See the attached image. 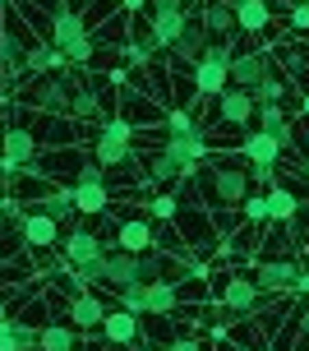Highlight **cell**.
Masks as SVG:
<instances>
[{
    "instance_id": "obj_1",
    "label": "cell",
    "mask_w": 309,
    "mask_h": 351,
    "mask_svg": "<svg viewBox=\"0 0 309 351\" xmlns=\"http://www.w3.org/2000/svg\"><path fill=\"white\" fill-rule=\"evenodd\" d=\"M47 28H51V47L65 56L69 65H79V70H88V65H92L97 42H92V33H88V23H84V14H79V10L55 5L51 19H47Z\"/></svg>"
},
{
    "instance_id": "obj_2",
    "label": "cell",
    "mask_w": 309,
    "mask_h": 351,
    "mask_svg": "<svg viewBox=\"0 0 309 351\" xmlns=\"http://www.w3.org/2000/svg\"><path fill=\"white\" fill-rule=\"evenodd\" d=\"M129 148H134V121L129 116H102L92 130V162L102 171H116L129 162Z\"/></svg>"
},
{
    "instance_id": "obj_3",
    "label": "cell",
    "mask_w": 309,
    "mask_h": 351,
    "mask_svg": "<svg viewBox=\"0 0 309 351\" xmlns=\"http://www.w3.org/2000/svg\"><path fill=\"white\" fill-rule=\"evenodd\" d=\"M231 56H236L231 37H226V42H208V51L199 56V60H194V70H189L194 97L212 102V97H222L226 88H231V79H226V65H231Z\"/></svg>"
},
{
    "instance_id": "obj_4",
    "label": "cell",
    "mask_w": 309,
    "mask_h": 351,
    "mask_svg": "<svg viewBox=\"0 0 309 351\" xmlns=\"http://www.w3.org/2000/svg\"><path fill=\"white\" fill-rule=\"evenodd\" d=\"M203 171H212L208 176V199H212V208H240V199L254 190L245 162H222V167H217V162L208 158Z\"/></svg>"
},
{
    "instance_id": "obj_5",
    "label": "cell",
    "mask_w": 309,
    "mask_h": 351,
    "mask_svg": "<svg viewBox=\"0 0 309 351\" xmlns=\"http://www.w3.org/2000/svg\"><path fill=\"white\" fill-rule=\"evenodd\" d=\"M69 93H74V79H65V74H37V79H28L23 84V102L42 106V111H55V116H69Z\"/></svg>"
},
{
    "instance_id": "obj_6",
    "label": "cell",
    "mask_w": 309,
    "mask_h": 351,
    "mask_svg": "<svg viewBox=\"0 0 309 351\" xmlns=\"http://www.w3.org/2000/svg\"><path fill=\"white\" fill-rule=\"evenodd\" d=\"M37 148H42V143H37V134L28 130V125H10L5 139H0V171H5V176L28 171V167L42 158Z\"/></svg>"
},
{
    "instance_id": "obj_7",
    "label": "cell",
    "mask_w": 309,
    "mask_h": 351,
    "mask_svg": "<svg viewBox=\"0 0 309 351\" xmlns=\"http://www.w3.org/2000/svg\"><path fill=\"white\" fill-rule=\"evenodd\" d=\"M106 250H111V245H106V236H97L92 227H74V231H65V236H60V259H65L74 273L92 268Z\"/></svg>"
},
{
    "instance_id": "obj_8",
    "label": "cell",
    "mask_w": 309,
    "mask_h": 351,
    "mask_svg": "<svg viewBox=\"0 0 309 351\" xmlns=\"http://www.w3.org/2000/svg\"><path fill=\"white\" fill-rule=\"evenodd\" d=\"M217 300H222V310L231 319H245L263 305V291H258L245 273H226V278H217Z\"/></svg>"
},
{
    "instance_id": "obj_9",
    "label": "cell",
    "mask_w": 309,
    "mask_h": 351,
    "mask_svg": "<svg viewBox=\"0 0 309 351\" xmlns=\"http://www.w3.org/2000/svg\"><path fill=\"white\" fill-rule=\"evenodd\" d=\"M148 10H153V19H148V33H153L157 51H166V47H175V37L185 33V23H189L185 0H153Z\"/></svg>"
},
{
    "instance_id": "obj_10",
    "label": "cell",
    "mask_w": 309,
    "mask_h": 351,
    "mask_svg": "<svg viewBox=\"0 0 309 351\" xmlns=\"http://www.w3.org/2000/svg\"><path fill=\"white\" fill-rule=\"evenodd\" d=\"M208 121L217 130H245V125H254V97L245 88H226L222 97H212V116Z\"/></svg>"
},
{
    "instance_id": "obj_11",
    "label": "cell",
    "mask_w": 309,
    "mask_h": 351,
    "mask_svg": "<svg viewBox=\"0 0 309 351\" xmlns=\"http://www.w3.org/2000/svg\"><path fill=\"white\" fill-rule=\"evenodd\" d=\"M116 250L148 259L157 250V222H148V217H125V222H116Z\"/></svg>"
},
{
    "instance_id": "obj_12",
    "label": "cell",
    "mask_w": 309,
    "mask_h": 351,
    "mask_svg": "<svg viewBox=\"0 0 309 351\" xmlns=\"http://www.w3.org/2000/svg\"><path fill=\"white\" fill-rule=\"evenodd\" d=\"M273 70V56L268 51H236L231 56V65H226V79H231V88H258L263 84V74Z\"/></svg>"
},
{
    "instance_id": "obj_13",
    "label": "cell",
    "mask_w": 309,
    "mask_h": 351,
    "mask_svg": "<svg viewBox=\"0 0 309 351\" xmlns=\"http://www.w3.org/2000/svg\"><path fill=\"white\" fill-rule=\"evenodd\" d=\"M295 278H300V263L295 259H254V273H249V282H254L263 296L295 287Z\"/></svg>"
},
{
    "instance_id": "obj_14",
    "label": "cell",
    "mask_w": 309,
    "mask_h": 351,
    "mask_svg": "<svg viewBox=\"0 0 309 351\" xmlns=\"http://www.w3.org/2000/svg\"><path fill=\"white\" fill-rule=\"evenodd\" d=\"M69 199H74V213L102 217L111 208V185L106 180H69Z\"/></svg>"
},
{
    "instance_id": "obj_15",
    "label": "cell",
    "mask_w": 309,
    "mask_h": 351,
    "mask_svg": "<svg viewBox=\"0 0 309 351\" xmlns=\"http://www.w3.org/2000/svg\"><path fill=\"white\" fill-rule=\"evenodd\" d=\"M282 139H273V134H263V130H249L245 134V143H240V158H245V167H277L282 162Z\"/></svg>"
},
{
    "instance_id": "obj_16",
    "label": "cell",
    "mask_w": 309,
    "mask_h": 351,
    "mask_svg": "<svg viewBox=\"0 0 309 351\" xmlns=\"http://www.w3.org/2000/svg\"><path fill=\"white\" fill-rule=\"evenodd\" d=\"M65 315H69V328H74V333H88V328H102L106 305H102V296L84 291V296L65 300Z\"/></svg>"
},
{
    "instance_id": "obj_17",
    "label": "cell",
    "mask_w": 309,
    "mask_h": 351,
    "mask_svg": "<svg viewBox=\"0 0 309 351\" xmlns=\"http://www.w3.org/2000/svg\"><path fill=\"white\" fill-rule=\"evenodd\" d=\"M175 305H180V291H175L171 278H153L148 287H143V315L153 319H171Z\"/></svg>"
},
{
    "instance_id": "obj_18",
    "label": "cell",
    "mask_w": 309,
    "mask_h": 351,
    "mask_svg": "<svg viewBox=\"0 0 309 351\" xmlns=\"http://www.w3.org/2000/svg\"><path fill=\"white\" fill-rule=\"evenodd\" d=\"M18 236H23L28 250H55L60 245V222L42 217V213H28V217L18 222Z\"/></svg>"
},
{
    "instance_id": "obj_19",
    "label": "cell",
    "mask_w": 309,
    "mask_h": 351,
    "mask_svg": "<svg viewBox=\"0 0 309 351\" xmlns=\"http://www.w3.org/2000/svg\"><path fill=\"white\" fill-rule=\"evenodd\" d=\"M231 14H236V28H240V33L258 37L273 23V5H268V0H231Z\"/></svg>"
},
{
    "instance_id": "obj_20",
    "label": "cell",
    "mask_w": 309,
    "mask_h": 351,
    "mask_svg": "<svg viewBox=\"0 0 309 351\" xmlns=\"http://www.w3.org/2000/svg\"><path fill=\"white\" fill-rule=\"evenodd\" d=\"M138 315H129V310H106L102 319V337L111 342V347H134L138 342Z\"/></svg>"
},
{
    "instance_id": "obj_21",
    "label": "cell",
    "mask_w": 309,
    "mask_h": 351,
    "mask_svg": "<svg viewBox=\"0 0 309 351\" xmlns=\"http://www.w3.org/2000/svg\"><path fill=\"white\" fill-rule=\"evenodd\" d=\"M199 23L208 28L212 42H226V37L236 33V14H231V0H208L203 10H199Z\"/></svg>"
},
{
    "instance_id": "obj_22",
    "label": "cell",
    "mask_w": 309,
    "mask_h": 351,
    "mask_svg": "<svg viewBox=\"0 0 309 351\" xmlns=\"http://www.w3.org/2000/svg\"><path fill=\"white\" fill-rule=\"evenodd\" d=\"M254 121H258L263 134L282 139V148H295V130H291V121H286V111H282V106H254Z\"/></svg>"
},
{
    "instance_id": "obj_23",
    "label": "cell",
    "mask_w": 309,
    "mask_h": 351,
    "mask_svg": "<svg viewBox=\"0 0 309 351\" xmlns=\"http://www.w3.org/2000/svg\"><path fill=\"white\" fill-rule=\"evenodd\" d=\"M263 199H268V222H295V213H300L295 190H286V185L277 180L273 190H263Z\"/></svg>"
},
{
    "instance_id": "obj_24",
    "label": "cell",
    "mask_w": 309,
    "mask_h": 351,
    "mask_svg": "<svg viewBox=\"0 0 309 351\" xmlns=\"http://www.w3.org/2000/svg\"><path fill=\"white\" fill-rule=\"evenodd\" d=\"M208 42H212V37H208V28L199 23V19H189V23H185V33L175 37V47H171V51L180 56V60H199V56L208 51Z\"/></svg>"
},
{
    "instance_id": "obj_25",
    "label": "cell",
    "mask_w": 309,
    "mask_h": 351,
    "mask_svg": "<svg viewBox=\"0 0 309 351\" xmlns=\"http://www.w3.org/2000/svg\"><path fill=\"white\" fill-rule=\"evenodd\" d=\"M33 213H42V217H51V222L65 227L74 217V199H69V190H47L42 199H33Z\"/></svg>"
},
{
    "instance_id": "obj_26",
    "label": "cell",
    "mask_w": 309,
    "mask_h": 351,
    "mask_svg": "<svg viewBox=\"0 0 309 351\" xmlns=\"http://www.w3.org/2000/svg\"><path fill=\"white\" fill-rule=\"evenodd\" d=\"M143 180L148 185H171V180H180V167L162 148H153V153H143Z\"/></svg>"
},
{
    "instance_id": "obj_27",
    "label": "cell",
    "mask_w": 309,
    "mask_h": 351,
    "mask_svg": "<svg viewBox=\"0 0 309 351\" xmlns=\"http://www.w3.org/2000/svg\"><path fill=\"white\" fill-rule=\"evenodd\" d=\"M65 65L69 60L55 51V47H47V42H33V47H28V60H23V70H33V74H60Z\"/></svg>"
},
{
    "instance_id": "obj_28",
    "label": "cell",
    "mask_w": 309,
    "mask_h": 351,
    "mask_svg": "<svg viewBox=\"0 0 309 351\" xmlns=\"http://www.w3.org/2000/svg\"><path fill=\"white\" fill-rule=\"evenodd\" d=\"M84 337L74 333L69 324H47L42 333H37V351H79Z\"/></svg>"
},
{
    "instance_id": "obj_29",
    "label": "cell",
    "mask_w": 309,
    "mask_h": 351,
    "mask_svg": "<svg viewBox=\"0 0 309 351\" xmlns=\"http://www.w3.org/2000/svg\"><path fill=\"white\" fill-rule=\"evenodd\" d=\"M286 88H291V84H286V74L273 65V70L263 74V84L249 88V97H254V106H277L282 97H286Z\"/></svg>"
},
{
    "instance_id": "obj_30",
    "label": "cell",
    "mask_w": 309,
    "mask_h": 351,
    "mask_svg": "<svg viewBox=\"0 0 309 351\" xmlns=\"http://www.w3.org/2000/svg\"><path fill=\"white\" fill-rule=\"evenodd\" d=\"M240 222L245 227H263L268 222V199H263V190H249L240 199Z\"/></svg>"
},
{
    "instance_id": "obj_31",
    "label": "cell",
    "mask_w": 309,
    "mask_h": 351,
    "mask_svg": "<svg viewBox=\"0 0 309 351\" xmlns=\"http://www.w3.org/2000/svg\"><path fill=\"white\" fill-rule=\"evenodd\" d=\"M180 217V199L175 194H148V222H171Z\"/></svg>"
},
{
    "instance_id": "obj_32",
    "label": "cell",
    "mask_w": 309,
    "mask_h": 351,
    "mask_svg": "<svg viewBox=\"0 0 309 351\" xmlns=\"http://www.w3.org/2000/svg\"><path fill=\"white\" fill-rule=\"evenodd\" d=\"M162 125H166V134H189V130H199V121L189 116L185 106H175V111H166V116H162Z\"/></svg>"
},
{
    "instance_id": "obj_33",
    "label": "cell",
    "mask_w": 309,
    "mask_h": 351,
    "mask_svg": "<svg viewBox=\"0 0 309 351\" xmlns=\"http://www.w3.org/2000/svg\"><path fill=\"white\" fill-rule=\"evenodd\" d=\"M143 287H148V282H138V287H121V291H116V305L129 310V315H143Z\"/></svg>"
},
{
    "instance_id": "obj_34",
    "label": "cell",
    "mask_w": 309,
    "mask_h": 351,
    "mask_svg": "<svg viewBox=\"0 0 309 351\" xmlns=\"http://www.w3.org/2000/svg\"><path fill=\"white\" fill-rule=\"evenodd\" d=\"M166 351H203V337H194V333H175L171 342H166Z\"/></svg>"
},
{
    "instance_id": "obj_35",
    "label": "cell",
    "mask_w": 309,
    "mask_h": 351,
    "mask_svg": "<svg viewBox=\"0 0 309 351\" xmlns=\"http://www.w3.org/2000/svg\"><path fill=\"white\" fill-rule=\"evenodd\" d=\"M286 23H291L295 33H305V28H309V0H300V5H291V14H286Z\"/></svg>"
},
{
    "instance_id": "obj_36",
    "label": "cell",
    "mask_w": 309,
    "mask_h": 351,
    "mask_svg": "<svg viewBox=\"0 0 309 351\" xmlns=\"http://www.w3.org/2000/svg\"><path fill=\"white\" fill-rule=\"evenodd\" d=\"M121 5H125V14H129V19H138L148 5H153V0H121Z\"/></svg>"
},
{
    "instance_id": "obj_37",
    "label": "cell",
    "mask_w": 309,
    "mask_h": 351,
    "mask_svg": "<svg viewBox=\"0 0 309 351\" xmlns=\"http://www.w3.org/2000/svg\"><path fill=\"white\" fill-rule=\"evenodd\" d=\"M0 324H10V296H0Z\"/></svg>"
},
{
    "instance_id": "obj_38",
    "label": "cell",
    "mask_w": 309,
    "mask_h": 351,
    "mask_svg": "<svg viewBox=\"0 0 309 351\" xmlns=\"http://www.w3.org/2000/svg\"><path fill=\"white\" fill-rule=\"evenodd\" d=\"M5 130H10V125H0V139H5Z\"/></svg>"
},
{
    "instance_id": "obj_39",
    "label": "cell",
    "mask_w": 309,
    "mask_h": 351,
    "mask_svg": "<svg viewBox=\"0 0 309 351\" xmlns=\"http://www.w3.org/2000/svg\"><path fill=\"white\" fill-rule=\"evenodd\" d=\"M305 180H309V167H305Z\"/></svg>"
},
{
    "instance_id": "obj_40",
    "label": "cell",
    "mask_w": 309,
    "mask_h": 351,
    "mask_svg": "<svg viewBox=\"0 0 309 351\" xmlns=\"http://www.w3.org/2000/svg\"><path fill=\"white\" fill-rule=\"evenodd\" d=\"M258 351H263V347H258Z\"/></svg>"
}]
</instances>
